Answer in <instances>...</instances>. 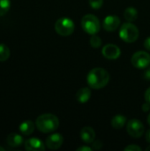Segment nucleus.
I'll return each mask as SVG.
<instances>
[{"label": "nucleus", "instance_id": "nucleus-1", "mask_svg": "<svg viewBox=\"0 0 150 151\" xmlns=\"http://www.w3.org/2000/svg\"><path fill=\"white\" fill-rule=\"evenodd\" d=\"M110 81L109 73L101 67L92 69L87 76V81L90 88L93 89H100L104 88Z\"/></svg>", "mask_w": 150, "mask_h": 151}, {"label": "nucleus", "instance_id": "nucleus-2", "mask_svg": "<svg viewBox=\"0 0 150 151\" xmlns=\"http://www.w3.org/2000/svg\"><path fill=\"white\" fill-rule=\"evenodd\" d=\"M35 126L37 129L43 133L49 134L54 132L58 128L59 120L57 116L51 113H44L40 115L35 121Z\"/></svg>", "mask_w": 150, "mask_h": 151}, {"label": "nucleus", "instance_id": "nucleus-3", "mask_svg": "<svg viewBox=\"0 0 150 151\" xmlns=\"http://www.w3.org/2000/svg\"><path fill=\"white\" fill-rule=\"evenodd\" d=\"M139 29L138 27L133 24L132 22H126L124 23L120 29H119V36L120 38L128 43H132L134 42L135 41H137V39L139 38Z\"/></svg>", "mask_w": 150, "mask_h": 151}, {"label": "nucleus", "instance_id": "nucleus-4", "mask_svg": "<svg viewBox=\"0 0 150 151\" xmlns=\"http://www.w3.org/2000/svg\"><path fill=\"white\" fill-rule=\"evenodd\" d=\"M81 27L89 35H96L101 28L100 21L94 14H86L83 16L81 19Z\"/></svg>", "mask_w": 150, "mask_h": 151}, {"label": "nucleus", "instance_id": "nucleus-5", "mask_svg": "<svg viewBox=\"0 0 150 151\" xmlns=\"http://www.w3.org/2000/svg\"><path fill=\"white\" fill-rule=\"evenodd\" d=\"M74 22L71 19L66 17H62L58 19L55 23L56 32L62 36H68L72 35L74 31Z\"/></svg>", "mask_w": 150, "mask_h": 151}, {"label": "nucleus", "instance_id": "nucleus-6", "mask_svg": "<svg viewBox=\"0 0 150 151\" xmlns=\"http://www.w3.org/2000/svg\"><path fill=\"white\" fill-rule=\"evenodd\" d=\"M132 65L138 69H144L150 65V54L146 51H137L131 58Z\"/></svg>", "mask_w": 150, "mask_h": 151}, {"label": "nucleus", "instance_id": "nucleus-7", "mask_svg": "<svg viewBox=\"0 0 150 151\" xmlns=\"http://www.w3.org/2000/svg\"><path fill=\"white\" fill-rule=\"evenodd\" d=\"M127 134L133 138H140L144 133V126L141 121L138 119H131L127 122L126 126Z\"/></svg>", "mask_w": 150, "mask_h": 151}, {"label": "nucleus", "instance_id": "nucleus-8", "mask_svg": "<svg viewBox=\"0 0 150 151\" xmlns=\"http://www.w3.org/2000/svg\"><path fill=\"white\" fill-rule=\"evenodd\" d=\"M102 53L103 57L110 60L118 59L121 55V50L118 46L113 43H109L103 46L102 50Z\"/></svg>", "mask_w": 150, "mask_h": 151}, {"label": "nucleus", "instance_id": "nucleus-9", "mask_svg": "<svg viewBox=\"0 0 150 151\" xmlns=\"http://www.w3.org/2000/svg\"><path fill=\"white\" fill-rule=\"evenodd\" d=\"M64 142V137L60 134H53L47 137L45 141V145L48 149L56 150H58Z\"/></svg>", "mask_w": 150, "mask_h": 151}, {"label": "nucleus", "instance_id": "nucleus-10", "mask_svg": "<svg viewBox=\"0 0 150 151\" xmlns=\"http://www.w3.org/2000/svg\"><path fill=\"white\" fill-rule=\"evenodd\" d=\"M103 26L106 31L113 32L120 26V19L117 15H108L103 19Z\"/></svg>", "mask_w": 150, "mask_h": 151}, {"label": "nucleus", "instance_id": "nucleus-11", "mask_svg": "<svg viewBox=\"0 0 150 151\" xmlns=\"http://www.w3.org/2000/svg\"><path fill=\"white\" fill-rule=\"evenodd\" d=\"M25 150L27 151L45 150V145L38 138H29L25 142Z\"/></svg>", "mask_w": 150, "mask_h": 151}, {"label": "nucleus", "instance_id": "nucleus-12", "mask_svg": "<svg viewBox=\"0 0 150 151\" xmlns=\"http://www.w3.org/2000/svg\"><path fill=\"white\" fill-rule=\"evenodd\" d=\"M80 136L83 142L90 144L94 142L95 137V130L90 127H85L80 130Z\"/></svg>", "mask_w": 150, "mask_h": 151}, {"label": "nucleus", "instance_id": "nucleus-13", "mask_svg": "<svg viewBox=\"0 0 150 151\" xmlns=\"http://www.w3.org/2000/svg\"><path fill=\"white\" fill-rule=\"evenodd\" d=\"M6 142L9 146H11L12 148H17V147H19L23 144L24 140L20 134H16V133H12L7 136Z\"/></svg>", "mask_w": 150, "mask_h": 151}, {"label": "nucleus", "instance_id": "nucleus-14", "mask_svg": "<svg viewBox=\"0 0 150 151\" xmlns=\"http://www.w3.org/2000/svg\"><path fill=\"white\" fill-rule=\"evenodd\" d=\"M91 97V90L88 88H81L76 93V99L80 104H86Z\"/></svg>", "mask_w": 150, "mask_h": 151}, {"label": "nucleus", "instance_id": "nucleus-15", "mask_svg": "<svg viewBox=\"0 0 150 151\" xmlns=\"http://www.w3.org/2000/svg\"><path fill=\"white\" fill-rule=\"evenodd\" d=\"M19 132L26 136H28L30 134H32L34 131V123L31 120H26L23 121L19 127Z\"/></svg>", "mask_w": 150, "mask_h": 151}, {"label": "nucleus", "instance_id": "nucleus-16", "mask_svg": "<svg viewBox=\"0 0 150 151\" xmlns=\"http://www.w3.org/2000/svg\"><path fill=\"white\" fill-rule=\"evenodd\" d=\"M126 123V118L121 114H118V115L114 116L111 119V126L113 128H115L117 130H119L122 127H124Z\"/></svg>", "mask_w": 150, "mask_h": 151}, {"label": "nucleus", "instance_id": "nucleus-17", "mask_svg": "<svg viewBox=\"0 0 150 151\" xmlns=\"http://www.w3.org/2000/svg\"><path fill=\"white\" fill-rule=\"evenodd\" d=\"M124 17L129 22H133V21L136 20V19L138 17V12H137L136 8L127 7L124 12Z\"/></svg>", "mask_w": 150, "mask_h": 151}, {"label": "nucleus", "instance_id": "nucleus-18", "mask_svg": "<svg viewBox=\"0 0 150 151\" xmlns=\"http://www.w3.org/2000/svg\"><path fill=\"white\" fill-rule=\"evenodd\" d=\"M10 57V49L7 45L0 43V62L6 61Z\"/></svg>", "mask_w": 150, "mask_h": 151}, {"label": "nucleus", "instance_id": "nucleus-19", "mask_svg": "<svg viewBox=\"0 0 150 151\" xmlns=\"http://www.w3.org/2000/svg\"><path fill=\"white\" fill-rule=\"evenodd\" d=\"M11 8L10 0H0V17L5 15Z\"/></svg>", "mask_w": 150, "mask_h": 151}, {"label": "nucleus", "instance_id": "nucleus-20", "mask_svg": "<svg viewBox=\"0 0 150 151\" xmlns=\"http://www.w3.org/2000/svg\"><path fill=\"white\" fill-rule=\"evenodd\" d=\"M90 45L95 48V49H97V48H100L101 45H102V40L99 36L95 35H92V37L90 38Z\"/></svg>", "mask_w": 150, "mask_h": 151}, {"label": "nucleus", "instance_id": "nucleus-21", "mask_svg": "<svg viewBox=\"0 0 150 151\" xmlns=\"http://www.w3.org/2000/svg\"><path fill=\"white\" fill-rule=\"evenodd\" d=\"M88 2L90 6L95 10L100 9L103 4V0H88Z\"/></svg>", "mask_w": 150, "mask_h": 151}, {"label": "nucleus", "instance_id": "nucleus-22", "mask_svg": "<svg viewBox=\"0 0 150 151\" xmlns=\"http://www.w3.org/2000/svg\"><path fill=\"white\" fill-rule=\"evenodd\" d=\"M125 151H141V148L135 145V144H131L127 147L125 148Z\"/></svg>", "mask_w": 150, "mask_h": 151}, {"label": "nucleus", "instance_id": "nucleus-23", "mask_svg": "<svg viewBox=\"0 0 150 151\" xmlns=\"http://www.w3.org/2000/svg\"><path fill=\"white\" fill-rule=\"evenodd\" d=\"M92 143H93L92 144L93 145V149L95 150H98L103 148V142H100V141H94Z\"/></svg>", "mask_w": 150, "mask_h": 151}, {"label": "nucleus", "instance_id": "nucleus-24", "mask_svg": "<svg viewBox=\"0 0 150 151\" xmlns=\"http://www.w3.org/2000/svg\"><path fill=\"white\" fill-rule=\"evenodd\" d=\"M149 109H150L149 103L146 102L145 104H142V111H143L147 112V111H149Z\"/></svg>", "mask_w": 150, "mask_h": 151}, {"label": "nucleus", "instance_id": "nucleus-25", "mask_svg": "<svg viewBox=\"0 0 150 151\" xmlns=\"http://www.w3.org/2000/svg\"><path fill=\"white\" fill-rule=\"evenodd\" d=\"M145 100H146V102L150 104V88H149L145 92Z\"/></svg>", "mask_w": 150, "mask_h": 151}, {"label": "nucleus", "instance_id": "nucleus-26", "mask_svg": "<svg viewBox=\"0 0 150 151\" xmlns=\"http://www.w3.org/2000/svg\"><path fill=\"white\" fill-rule=\"evenodd\" d=\"M144 79L147 80V81H150V66L147 69V71L144 73V75H143Z\"/></svg>", "mask_w": 150, "mask_h": 151}, {"label": "nucleus", "instance_id": "nucleus-27", "mask_svg": "<svg viewBox=\"0 0 150 151\" xmlns=\"http://www.w3.org/2000/svg\"><path fill=\"white\" fill-rule=\"evenodd\" d=\"M77 151H91L92 150V149L90 148V147H88V146H81V147H80V148H78Z\"/></svg>", "mask_w": 150, "mask_h": 151}, {"label": "nucleus", "instance_id": "nucleus-28", "mask_svg": "<svg viewBox=\"0 0 150 151\" xmlns=\"http://www.w3.org/2000/svg\"><path fill=\"white\" fill-rule=\"evenodd\" d=\"M144 47L148 50H150V36L148 37L145 42H144Z\"/></svg>", "mask_w": 150, "mask_h": 151}, {"label": "nucleus", "instance_id": "nucleus-29", "mask_svg": "<svg viewBox=\"0 0 150 151\" xmlns=\"http://www.w3.org/2000/svg\"><path fill=\"white\" fill-rule=\"evenodd\" d=\"M146 141H147V142L150 143V129L148 130L146 133Z\"/></svg>", "mask_w": 150, "mask_h": 151}, {"label": "nucleus", "instance_id": "nucleus-30", "mask_svg": "<svg viewBox=\"0 0 150 151\" xmlns=\"http://www.w3.org/2000/svg\"><path fill=\"white\" fill-rule=\"evenodd\" d=\"M147 120H148V124L150 126V113H149V115L148 116V119H147Z\"/></svg>", "mask_w": 150, "mask_h": 151}, {"label": "nucleus", "instance_id": "nucleus-31", "mask_svg": "<svg viewBox=\"0 0 150 151\" xmlns=\"http://www.w3.org/2000/svg\"><path fill=\"white\" fill-rule=\"evenodd\" d=\"M5 150H4V148H3L2 146H0V151H4Z\"/></svg>", "mask_w": 150, "mask_h": 151}, {"label": "nucleus", "instance_id": "nucleus-32", "mask_svg": "<svg viewBox=\"0 0 150 151\" xmlns=\"http://www.w3.org/2000/svg\"><path fill=\"white\" fill-rule=\"evenodd\" d=\"M146 151H150V145L148 147V148H147V149H146Z\"/></svg>", "mask_w": 150, "mask_h": 151}]
</instances>
